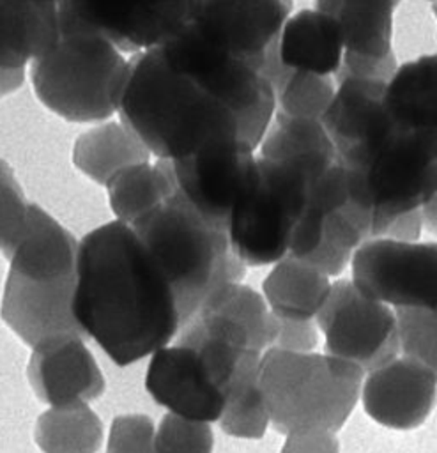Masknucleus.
Wrapping results in <instances>:
<instances>
[{
    "label": "nucleus",
    "instance_id": "obj_1",
    "mask_svg": "<svg viewBox=\"0 0 437 453\" xmlns=\"http://www.w3.org/2000/svg\"><path fill=\"white\" fill-rule=\"evenodd\" d=\"M73 313L119 366L166 347L182 329L175 294L131 225L90 230L78 248Z\"/></svg>",
    "mask_w": 437,
    "mask_h": 453
},
{
    "label": "nucleus",
    "instance_id": "obj_2",
    "mask_svg": "<svg viewBox=\"0 0 437 453\" xmlns=\"http://www.w3.org/2000/svg\"><path fill=\"white\" fill-rule=\"evenodd\" d=\"M119 115L150 154L166 161L191 156L216 138H241L234 113L172 65L161 48L129 60Z\"/></svg>",
    "mask_w": 437,
    "mask_h": 453
},
{
    "label": "nucleus",
    "instance_id": "obj_3",
    "mask_svg": "<svg viewBox=\"0 0 437 453\" xmlns=\"http://www.w3.org/2000/svg\"><path fill=\"white\" fill-rule=\"evenodd\" d=\"M338 159L349 184L341 211L366 241L382 237L395 218L423 209L437 193V131L393 122Z\"/></svg>",
    "mask_w": 437,
    "mask_h": 453
},
{
    "label": "nucleus",
    "instance_id": "obj_4",
    "mask_svg": "<svg viewBox=\"0 0 437 453\" xmlns=\"http://www.w3.org/2000/svg\"><path fill=\"white\" fill-rule=\"evenodd\" d=\"M131 228L170 283L182 327L216 290L241 283L246 273L226 228L205 219L179 193L136 219Z\"/></svg>",
    "mask_w": 437,
    "mask_h": 453
},
{
    "label": "nucleus",
    "instance_id": "obj_5",
    "mask_svg": "<svg viewBox=\"0 0 437 453\" xmlns=\"http://www.w3.org/2000/svg\"><path fill=\"white\" fill-rule=\"evenodd\" d=\"M364 372L329 354L267 349L260 359V388L271 425L288 435L338 430L352 412Z\"/></svg>",
    "mask_w": 437,
    "mask_h": 453
},
{
    "label": "nucleus",
    "instance_id": "obj_6",
    "mask_svg": "<svg viewBox=\"0 0 437 453\" xmlns=\"http://www.w3.org/2000/svg\"><path fill=\"white\" fill-rule=\"evenodd\" d=\"M129 60L103 35L62 34L30 65L37 99L69 122H97L119 111Z\"/></svg>",
    "mask_w": 437,
    "mask_h": 453
},
{
    "label": "nucleus",
    "instance_id": "obj_7",
    "mask_svg": "<svg viewBox=\"0 0 437 453\" xmlns=\"http://www.w3.org/2000/svg\"><path fill=\"white\" fill-rule=\"evenodd\" d=\"M315 179L297 161L257 157L255 177L226 226L232 250L246 265H269L288 255L292 230Z\"/></svg>",
    "mask_w": 437,
    "mask_h": 453
},
{
    "label": "nucleus",
    "instance_id": "obj_8",
    "mask_svg": "<svg viewBox=\"0 0 437 453\" xmlns=\"http://www.w3.org/2000/svg\"><path fill=\"white\" fill-rule=\"evenodd\" d=\"M159 48L172 65L234 113L249 147L262 143L276 110V90L258 67L214 48L188 25Z\"/></svg>",
    "mask_w": 437,
    "mask_h": 453
},
{
    "label": "nucleus",
    "instance_id": "obj_9",
    "mask_svg": "<svg viewBox=\"0 0 437 453\" xmlns=\"http://www.w3.org/2000/svg\"><path fill=\"white\" fill-rule=\"evenodd\" d=\"M352 281L366 294L396 310L437 315V244L375 237L352 255Z\"/></svg>",
    "mask_w": 437,
    "mask_h": 453
},
{
    "label": "nucleus",
    "instance_id": "obj_10",
    "mask_svg": "<svg viewBox=\"0 0 437 453\" xmlns=\"http://www.w3.org/2000/svg\"><path fill=\"white\" fill-rule=\"evenodd\" d=\"M196 0H62L60 30L103 35L119 50L163 46L189 19Z\"/></svg>",
    "mask_w": 437,
    "mask_h": 453
},
{
    "label": "nucleus",
    "instance_id": "obj_11",
    "mask_svg": "<svg viewBox=\"0 0 437 453\" xmlns=\"http://www.w3.org/2000/svg\"><path fill=\"white\" fill-rule=\"evenodd\" d=\"M326 336L329 356L372 372L396 357L400 350L396 313L363 294L352 280H340L315 317Z\"/></svg>",
    "mask_w": 437,
    "mask_h": 453
},
{
    "label": "nucleus",
    "instance_id": "obj_12",
    "mask_svg": "<svg viewBox=\"0 0 437 453\" xmlns=\"http://www.w3.org/2000/svg\"><path fill=\"white\" fill-rule=\"evenodd\" d=\"M170 166L177 193L205 219L226 228L232 211L255 177L257 157L244 140L226 136L170 161Z\"/></svg>",
    "mask_w": 437,
    "mask_h": 453
},
{
    "label": "nucleus",
    "instance_id": "obj_13",
    "mask_svg": "<svg viewBox=\"0 0 437 453\" xmlns=\"http://www.w3.org/2000/svg\"><path fill=\"white\" fill-rule=\"evenodd\" d=\"M290 7L292 0H196L186 25L214 48L260 69Z\"/></svg>",
    "mask_w": 437,
    "mask_h": 453
},
{
    "label": "nucleus",
    "instance_id": "obj_14",
    "mask_svg": "<svg viewBox=\"0 0 437 453\" xmlns=\"http://www.w3.org/2000/svg\"><path fill=\"white\" fill-rule=\"evenodd\" d=\"M145 388L172 414L212 423L219 421L226 395L188 343L166 345L150 357Z\"/></svg>",
    "mask_w": 437,
    "mask_h": 453
},
{
    "label": "nucleus",
    "instance_id": "obj_15",
    "mask_svg": "<svg viewBox=\"0 0 437 453\" xmlns=\"http://www.w3.org/2000/svg\"><path fill=\"white\" fill-rule=\"evenodd\" d=\"M74 285L76 276L25 278L9 271L0 315L32 349L64 334L83 336L73 313Z\"/></svg>",
    "mask_w": 437,
    "mask_h": 453
},
{
    "label": "nucleus",
    "instance_id": "obj_16",
    "mask_svg": "<svg viewBox=\"0 0 437 453\" xmlns=\"http://www.w3.org/2000/svg\"><path fill=\"white\" fill-rule=\"evenodd\" d=\"M30 384L50 407L87 405L104 391V377L83 343V336L64 334L32 349Z\"/></svg>",
    "mask_w": 437,
    "mask_h": 453
},
{
    "label": "nucleus",
    "instance_id": "obj_17",
    "mask_svg": "<svg viewBox=\"0 0 437 453\" xmlns=\"http://www.w3.org/2000/svg\"><path fill=\"white\" fill-rule=\"evenodd\" d=\"M363 405L377 423L409 430L419 426L437 400V377L421 363L403 356L368 372Z\"/></svg>",
    "mask_w": 437,
    "mask_h": 453
},
{
    "label": "nucleus",
    "instance_id": "obj_18",
    "mask_svg": "<svg viewBox=\"0 0 437 453\" xmlns=\"http://www.w3.org/2000/svg\"><path fill=\"white\" fill-rule=\"evenodd\" d=\"M186 326L242 352L264 354L274 340V313L258 292L242 283L216 290Z\"/></svg>",
    "mask_w": 437,
    "mask_h": 453
},
{
    "label": "nucleus",
    "instance_id": "obj_19",
    "mask_svg": "<svg viewBox=\"0 0 437 453\" xmlns=\"http://www.w3.org/2000/svg\"><path fill=\"white\" fill-rule=\"evenodd\" d=\"M80 242L37 203L28 205L27 225L5 253L9 271L25 278L76 276Z\"/></svg>",
    "mask_w": 437,
    "mask_h": 453
},
{
    "label": "nucleus",
    "instance_id": "obj_20",
    "mask_svg": "<svg viewBox=\"0 0 437 453\" xmlns=\"http://www.w3.org/2000/svg\"><path fill=\"white\" fill-rule=\"evenodd\" d=\"M386 85L387 81L380 80L340 78L333 101L322 117L336 154L366 142L395 122L386 108Z\"/></svg>",
    "mask_w": 437,
    "mask_h": 453
},
{
    "label": "nucleus",
    "instance_id": "obj_21",
    "mask_svg": "<svg viewBox=\"0 0 437 453\" xmlns=\"http://www.w3.org/2000/svg\"><path fill=\"white\" fill-rule=\"evenodd\" d=\"M276 50L287 69L318 76L338 73L345 55L338 19L317 7L288 16Z\"/></svg>",
    "mask_w": 437,
    "mask_h": 453
},
{
    "label": "nucleus",
    "instance_id": "obj_22",
    "mask_svg": "<svg viewBox=\"0 0 437 453\" xmlns=\"http://www.w3.org/2000/svg\"><path fill=\"white\" fill-rule=\"evenodd\" d=\"M55 0H0V69L25 71L60 39Z\"/></svg>",
    "mask_w": 437,
    "mask_h": 453
},
{
    "label": "nucleus",
    "instance_id": "obj_23",
    "mask_svg": "<svg viewBox=\"0 0 437 453\" xmlns=\"http://www.w3.org/2000/svg\"><path fill=\"white\" fill-rule=\"evenodd\" d=\"M331 285L327 274L287 255L274 264L262 283V290L269 310L276 317L311 320L322 310Z\"/></svg>",
    "mask_w": 437,
    "mask_h": 453
},
{
    "label": "nucleus",
    "instance_id": "obj_24",
    "mask_svg": "<svg viewBox=\"0 0 437 453\" xmlns=\"http://www.w3.org/2000/svg\"><path fill=\"white\" fill-rule=\"evenodd\" d=\"M386 108L398 126L437 131V53L396 67L386 85Z\"/></svg>",
    "mask_w": 437,
    "mask_h": 453
},
{
    "label": "nucleus",
    "instance_id": "obj_25",
    "mask_svg": "<svg viewBox=\"0 0 437 453\" xmlns=\"http://www.w3.org/2000/svg\"><path fill=\"white\" fill-rule=\"evenodd\" d=\"M149 149L122 122H104L85 131L74 142L73 163L94 182L106 186L120 170L147 163Z\"/></svg>",
    "mask_w": 437,
    "mask_h": 453
},
{
    "label": "nucleus",
    "instance_id": "obj_26",
    "mask_svg": "<svg viewBox=\"0 0 437 453\" xmlns=\"http://www.w3.org/2000/svg\"><path fill=\"white\" fill-rule=\"evenodd\" d=\"M115 218L133 225L177 193L170 161L131 165L115 173L104 186Z\"/></svg>",
    "mask_w": 437,
    "mask_h": 453
},
{
    "label": "nucleus",
    "instance_id": "obj_27",
    "mask_svg": "<svg viewBox=\"0 0 437 453\" xmlns=\"http://www.w3.org/2000/svg\"><path fill=\"white\" fill-rule=\"evenodd\" d=\"M400 0H340L338 19L345 53L386 60L393 53V14Z\"/></svg>",
    "mask_w": 437,
    "mask_h": 453
},
{
    "label": "nucleus",
    "instance_id": "obj_28",
    "mask_svg": "<svg viewBox=\"0 0 437 453\" xmlns=\"http://www.w3.org/2000/svg\"><path fill=\"white\" fill-rule=\"evenodd\" d=\"M34 435L44 453H96L103 426L88 405L50 407L39 416Z\"/></svg>",
    "mask_w": 437,
    "mask_h": 453
},
{
    "label": "nucleus",
    "instance_id": "obj_29",
    "mask_svg": "<svg viewBox=\"0 0 437 453\" xmlns=\"http://www.w3.org/2000/svg\"><path fill=\"white\" fill-rule=\"evenodd\" d=\"M260 156L267 159L338 157L322 120L288 117L280 111L260 143Z\"/></svg>",
    "mask_w": 437,
    "mask_h": 453
},
{
    "label": "nucleus",
    "instance_id": "obj_30",
    "mask_svg": "<svg viewBox=\"0 0 437 453\" xmlns=\"http://www.w3.org/2000/svg\"><path fill=\"white\" fill-rule=\"evenodd\" d=\"M260 359L249 363L228 388L225 409L219 418V425L228 435L258 439L271 423L258 379Z\"/></svg>",
    "mask_w": 437,
    "mask_h": 453
},
{
    "label": "nucleus",
    "instance_id": "obj_31",
    "mask_svg": "<svg viewBox=\"0 0 437 453\" xmlns=\"http://www.w3.org/2000/svg\"><path fill=\"white\" fill-rule=\"evenodd\" d=\"M334 90L329 76L292 71L276 90V106L288 117L322 120Z\"/></svg>",
    "mask_w": 437,
    "mask_h": 453
},
{
    "label": "nucleus",
    "instance_id": "obj_32",
    "mask_svg": "<svg viewBox=\"0 0 437 453\" xmlns=\"http://www.w3.org/2000/svg\"><path fill=\"white\" fill-rule=\"evenodd\" d=\"M400 350L437 377V315L423 310H396Z\"/></svg>",
    "mask_w": 437,
    "mask_h": 453
},
{
    "label": "nucleus",
    "instance_id": "obj_33",
    "mask_svg": "<svg viewBox=\"0 0 437 453\" xmlns=\"http://www.w3.org/2000/svg\"><path fill=\"white\" fill-rule=\"evenodd\" d=\"M212 430L209 423L168 412L154 430V453H211Z\"/></svg>",
    "mask_w": 437,
    "mask_h": 453
},
{
    "label": "nucleus",
    "instance_id": "obj_34",
    "mask_svg": "<svg viewBox=\"0 0 437 453\" xmlns=\"http://www.w3.org/2000/svg\"><path fill=\"white\" fill-rule=\"evenodd\" d=\"M28 205L12 168L0 159V251L4 257L27 225Z\"/></svg>",
    "mask_w": 437,
    "mask_h": 453
},
{
    "label": "nucleus",
    "instance_id": "obj_35",
    "mask_svg": "<svg viewBox=\"0 0 437 453\" xmlns=\"http://www.w3.org/2000/svg\"><path fill=\"white\" fill-rule=\"evenodd\" d=\"M154 430L147 416H119L111 423L106 453H154Z\"/></svg>",
    "mask_w": 437,
    "mask_h": 453
},
{
    "label": "nucleus",
    "instance_id": "obj_36",
    "mask_svg": "<svg viewBox=\"0 0 437 453\" xmlns=\"http://www.w3.org/2000/svg\"><path fill=\"white\" fill-rule=\"evenodd\" d=\"M315 345L317 329L311 320H292L274 315V349L288 352H311Z\"/></svg>",
    "mask_w": 437,
    "mask_h": 453
},
{
    "label": "nucleus",
    "instance_id": "obj_37",
    "mask_svg": "<svg viewBox=\"0 0 437 453\" xmlns=\"http://www.w3.org/2000/svg\"><path fill=\"white\" fill-rule=\"evenodd\" d=\"M338 449L334 432L308 430L288 434L280 453H338Z\"/></svg>",
    "mask_w": 437,
    "mask_h": 453
},
{
    "label": "nucleus",
    "instance_id": "obj_38",
    "mask_svg": "<svg viewBox=\"0 0 437 453\" xmlns=\"http://www.w3.org/2000/svg\"><path fill=\"white\" fill-rule=\"evenodd\" d=\"M423 228H425L423 214H421V209H418L395 218L387 225L386 234L382 237H389L396 241H418Z\"/></svg>",
    "mask_w": 437,
    "mask_h": 453
},
{
    "label": "nucleus",
    "instance_id": "obj_39",
    "mask_svg": "<svg viewBox=\"0 0 437 453\" xmlns=\"http://www.w3.org/2000/svg\"><path fill=\"white\" fill-rule=\"evenodd\" d=\"M25 81V71H5L0 69V97L12 94Z\"/></svg>",
    "mask_w": 437,
    "mask_h": 453
},
{
    "label": "nucleus",
    "instance_id": "obj_40",
    "mask_svg": "<svg viewBox=\"0 0 437 453\" xmlns=\"http://www.w3.org/2000/svg\"><path fill=\"white\" fill-rule=\"evenodd\" d=\"M425 228L437 234V193L432 196V200L421 209Z\"/></svg>",
    "mask_w": 437,
    "mask_h": 453
},
{
    "label": "nucleus",
    "instance_id": "obj_41",
    "mask_svg": "<svg viewBox=\"0 0 437 453\" xmlns=\"http://www.w3.org/2000/svg\"><path fill=\"white\" fill-rule=\"evenodd\" d=\"M433 16H435V19H437V2H433Z\"/></svg>",
    "mask_w": 437,
    "mask_h": 453
},
{
    "label": "nucleus",
    "instance_id": "obj_42",
    "mask_svg": "<svg viewBox=\"0 0 437 453\" xmlns=\"http://www.w3.org/2000/svg\"><path fill=\"white\" fill-rule=\"evenodd\" d=\"M430 2H437V0H430Z\"/></svg>",
    "mask_w": 437,
    "mask_h": 453
}]
</instances>
